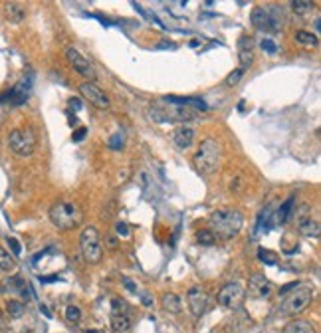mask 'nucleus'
Segmentation results:
<instances>
[{
	"label": "nucleus",
	"mask_w": 321,
	"mask_h": 333,
	"mask_svg": "<svg viewBox=\"0 0 321 333\" xmlns=\"http://www.w3.org/2000/svg\"><path fill=\"white\" fill-rule=\"evenodd\" d=\"M193 163L200 175H214L220 169V163H222V145L212 137L204 139L198 145L193 157Z\"/></svg>",
	"instance_id": "1"
},
{
	"label": "nucleus",
	"mask_w": 321,
	"mask_h": 333,
	"mask_svg": "<svg viewBox=\"0 0 321 333\" xmlns=\"http://www.w3.org/2000/svg\"><path fill=\"white\" fill-rule=\"evenodd\" d=\"M50 220L58 230H73L82 224L84 210L73 200H58L50 208Z\"/></svg>",
	"instance_id": "2"
},
{
	"label": "nucleus",
	"mask_w": 321,
	"mask_h": 333,
	"mask_svg": "<svg viewBox=\"0 0 321 333\" xmlns=\"http://www.w3.org/2000/svg\"><path fill=\"white\" fill-rule=\"evenodd\" d=\"M208 222H210V230L214 232V236L222 240H230L238 236L240 230H242L244 216L238 210H216L208 216Z\"/></svg>",
	"instance_id": "3"
},
{
	"label": "nucleus",
	"mask_w": 321,
	"mask_h": 333,
	"mask_svg": "<svg viewBox=\"0 0 321 333\" xmlns=\"http://www.w3.org/2000/svg\"><path fill=\"white\" fill-rule=\"evenodd\" d=\"M79 248H82V256L88 264H99L103 256V246L99 240V232L96 226H86L79 236Z\"/></svg>",
	"instance_id": "4"
},
{
	"label": "nucleus",
	"mask_w": 321,
	"mask_h": 333,
	"mask_svg": "<svg viewBox=\"0 0 321 333\" xmlns=\"http://www.w3.org/2000/svg\"><path fill=\"white\" fill-rule=\"evenodd\" d=\"M252 26L258 30H280L282 28V6H256L252 10Z\"/></svg>",
	"instance_id": "5"
},
{
	"label": "nucleus",
	"mask_w": 321,
	"mask_h": 333,
	"mask_svg": "<svg viewBox=\"0 0 321 333\" xmlns=\"http://www.w3.org/2000/svg\"><path fill=\"white\" fill-rule=\"evenodd\" d=\"M151 117L155 121H193L196 117V111L189 109V107H179V105H167L165 101H159L157 105L151 107Z\"/></svg>",
	"instance_id": "6"
},
{
	"label": "nucleus",
	"mask_w": 321,
	"mask_h": 333,
	"mask_svg": "<svg viewBox=\"0 0 321 333\" xmlns=\"http://www.w3.org/2000/svg\"><path fill=\"white\" fill-rule=\"evenodd\" d=\"M8 147L18 157H30L36 151V133L30 127L14 129L8 135Z\"/></svg>",
	"instance_id": "7"
},
{
	"label": "nucleus",
	"mask_w": 321,
	"mask_h": 333,
	"mask_svg": "<svg viewBox=\"0 0 321 333\" xmlns=\"http://www.w3.org/2000/svg\"><path fill=\"white\" fill-rule=\"evenodd\" d=\"M311 300H313V288L307 286V284H297L293 288V292L286 298L282 309L288 315H297V313H301V311H305L309 307Z\"/></svg>",
	"instance_id": "8"
},
{
	"label": "nucleus",
	"mask_w": 321,
	"mask_h": 333,
	"mask_svg": "<svg viewBox=\"0 0 321 333\" xmlns=\"http://www.w3.org/2000/svg\"><path fill=\"white\" fill-rule=\"evenodd\" d=\"M244 288L242 284H238V282H230L226 286H222V290L218 292V303L222 307H228V309H236L240 303L244 301Z\"/></svg>",
	"instance_id": "9"
},
{
	"label": "nucleus",
	"mask_w": 321,
	"mask_h": 333,
	"mask_svg": "<svg viewBox=\"0 0 321 333\" xmlns=\"http://www.w3.org/2000/svg\"><path fill=\"white\" fill-rule=\"evenodd\" d=\"M65 58H67V62L71 64V67L79 73V75H84V77H88V81H94L96 79V67L90 64V60L84 56V54H79V50H75L73 46H69V48H65Z\"/></svg>",
	"instance_id": "10"
},
{
	"label": "nucleus",
	"mask_w": 321,
	"mask_h": 333,
	"mask_svg": "<svg viewBox=\"0 0 321 333\" xmlns=\"http://www.w3.org/2000/svg\"><path fill=\"white\" fill-rule=\"evenodd\" d=\"M79 94H82L94 107L97 109H107L111 103H109V98L105 96V92L101 88H97L94 81H84L82 86H79Z\"/></svg>",
	"instance_id": "11"
},
{
	"label": "nucleus",
	"mask_w": 321,
	"mask_h": 333,
	"mask_svg": "<svg viewBox=\"0 0 321 333\" xmlns=\"http://www.w3.org/2000/svg\"><path fill=\"white\" fill-rule=\"evenodd\" d=\"M187 301H189V307L194 315H202L206 309H208V303H210V298L208 294L204 292V288L200 286H193L189 292H187Z\"/></svg>",
	"instance_id": "12"
},
{
	"label": "nucleus",
	"mask_w": 321,
	"mask_h": 333,
	"mask_svg": "<svg viewBox=\"0 0 321 333\" xmlns=\"http://www.w3.org/2000/svg\"><path fill=\"white\" fill-rule=\"evenodd\" d=\"M28 94H30V79H22L8 94L0 98V101H8L10 105H22L28 100Z\"/></svg>",
	"instance_id": "13"
},
{
	"label": "nucleus",
	"mask_w": 321,
	"mask_h": 333,
	"mask_svg": "<svg viewBox=\"0 0 321 333\" xmlns=\"http://www.w3.org/2000/svg\"><path fill=\"white\" fill-rule=\"evenodd\" d=\"M248 292L254 296V298H260V300H268L270 296H272V292H274V288H272V284L264 278V276H252L250 278V282H248Z\"/></svg>",
	"instance_id": "14"
},
{
	"label": "nucleus",
	"mask_w": 321,
	"mask_h": 333,
	"mask_svg": "<svg viewBox=\"0 0 321 333\" xmlns=\"http://www.w3.org/2000/svg\"><path fill=\"white\" fill-rule=\"evenodd\" d=\"M238 58H240V67L246 69L254 62V40L250 36H242L238 40Z\"/></svg>",
	"instance_id": "15"
},
{
	"label": "nucleus",
	"mask_w": 321,
	"mask_h": 333,
	"mask_svg": "<svg viewBox=\"0 0 321 333\" xmlns=\"http://www.w3.org/2000/svg\"><path fill=\"white\" fill-rule=\"evenodd\" d=\"M194 135L196 131L191 127V125H181L173 131V143L179 147V149H189L193 143H194Z\"/></svg>",
	"instance_id": "16"
},
{
	"label": "nucleus",
	"mask_w": 321,
	"mask_h": 333,
	"mask_svg": "<svg viewBox=\"0 0 321 333\" xmlns=\"http://www.w3.org/2000/svg\"><path fill=\"white\" fill-rule=\"evenodd\" d=\"M163 101L165 103H171V105H179V107H194V109H200V111H206L208 109V105L202 101V100H198V98H179V96H167V98H163Z\"/></svg>",
	"instance_id": "17"
},
{
	"label": "nucleus",
	"mask_w": 321,
	"mask_h": 333,
	"mask_svg": "<svg viewBox=\"0 0 321 333\" xmlns=\"http://www.w3.org/2000/svg\"><path fill=\"white\" fill-rule=\"evenodd\" d=\"M293 204H295V197L291 195V197H288V199H286V202H284V204H280L278 212H276V214H272L274 224H286V222H289V218L293 216Z\"/></svg>",
	"instance_id": "18"
},
{
	"label": "nucleus",
	"mask_w": 321,
	"mask_h": 333,
	"mask_svg": "<svg viewBox=\"0 0 321 333\" xmlns=\"http://www.w3.org/2000/svg\"><path fill=\"white\" fill-rule=\"evenodd\" d=\"M160 305H163V309L167 311V313H173V315H177V313H181V309H183V303H181V298L177 296V294H163V298H160Z\"/></svg>",
	"instance_id": "19"
},
{
	"label": "nucleus",
	"mask_w": 321,
	"mask_h": 333,
	"mask_svg": "<svg viewBox=\"0 0 321 333\" xmlns=\"http://www.w3.org/2000/svg\"><path fill=\"white\" fill-rule=\"evenodd\" d=\"M111 329L115 333H127L131 329V319L127 313H111Z\"/></svg>",
	"instance_id": "20"
},
{
	"label": "nucleus",
	"mask_w": 321,
	"mask_h": 333,
	"mask_svg": "<svg viewBox=\"0 0 321 333\" xmlns=\"http://www.w3.org/2000/svg\"><path fill=\"white\" fill-rule=\"evenodd\" d=\"M4 8H6V16H8L10 22H14V24H20V22L26 18V8H24L22 4H18V2H8Z\"/></svg>",
	"instance_id": "21"
},
{
	"label": "nucleus",
	"mask_w": 321,
	"mask_h": 333,
	"mask_svg": "<svg viewBox=\"0 0 321 333\" xmlns=\"http://www.w3.org/2000/svg\"><path fill=\"white\" fill-rule=\"evenodd\" d=\"M282 333H315V327H313L309 321L299 319V321H291V323H288V325L284 327V331H282Z\"/></svg>",
	"instance_id": "22"
},
{
	"label": "nucleus",
	"mask_w": 321,
	"mask_h": 333,
	"mask_svg": "<svg viewBox=\"0 0 321 333\" xmlns=\"http://www.w3.org/2000/svg\"><path fill=\"white\" fill-rule=\"evenodd\" d=\"M295 42L299 46H303V48H315L319 44V38L315 34L307 32V30H297L295 32Z\"/></svg>",
	"instance_id": "23"
},
{
	"label": "nucleus",
	"mask_w": 321,
	"mask_h": 333,
	"mask_svg": "<svg viewBox=\"0 0 321 333\" xmlns=\"http://www.w3.org/2000/svg\"><path fill=\"white\" fill-rule=\"evenodd\" d=\"M299 232L305 238H317L319 236V222L311 220V218H305V220L299 222Z\"/></svg>",
	"instance_id": "24"
},
{
	"label": "nucleus",
	"mask_w": 321,
	"mask_h": 333,
	"mask_svg": "<svg viewBox=\"0 0 321 333\" xmlns=\"http://www.w3.org/2000/svg\"><path fill=\"white\" fill-rule=\"evenodd\" d=\"M16 268V260L14 256L8 252V250H4L2 246H0V270H4V272H12Z\"/></svg>",
	"instance_id": "25"
},
{
	"label": "nucleus",
	"mask_w": 321,
	"mask_h": 333,
	"mask_svg": "<svg viewBox=\"0 0 321 333\" xmlns=\"http://www.w3.org/2000/svg\"><path fill=\"white\" fill-rule=\"evenodd\" d=\"M6 311H8V315H10L12 319H18V317L24 315L26 305H24L22 301H18V300H8V301H6Z\"/></svg>",
	"instance_id": "26"
},
{
	"label": "nucleus",
	"mask_w": 321,
	"mask_h": 333,
	"mask_svg": "<svg viewBox=\"0 0 321 333\" xmlns=\"http://www.w3.org/2000/svg\"><path fill=\"white\" fill-rule=\"evenodd\" d=\"M196 242L200 246H214L216 244V236H214V232L210 228H202V230L196 232Z\"/></svg>",
	"instance_id": "27"
},
{
	"label": "nucleus",
	"mask_w": 321,
	"mask_h": 333,
	"mask_svg": "<svg viewBox=\"0 0 321 333\" xmlns=\"http://www.w3.org/2000/svg\"><path fill=\"white\" fill-rule=\"evenodd\" d=\"M291 10L299 16H305L313 10V2H309V0H293L291 2Z\"/></svg>",
	"instance_id": "28"
},
{
	"label": "nucleus",
	"mask_w": 321,
	"mask_h": 333,
	"mask_svg": "<svg viewBox=\"0 0 321 333\" xmlns=\"http://www.w3.org/2000/svg\"><path fill=\"white\" fill-rule=\"evenodd\" d=\"M64 315H65V319L69 323H77L79 319H82V309H79L77 305H67L65 311H64Z\"/></svg>",
	"instance_id": "29"
},
{
	"label": "nucleus",
	"mask_w": 321,
	"mask_h": 333,
	"mask_svg": "<svg viewBox=\"0 0 321 333\" xmlns=\"http://www.w3.org/2000/svg\"><path fill=\"white\" fill-rule=\"evenodd\" d=\"M260 48H262L266 54H270V56H274V54L278 52V46H276V42H274V40H270V38H264V40L260 42Z\"/></svg>",
	"instance_id": "30"
},
{
	"label": "nucleus",
	"mask_w": 321,
	"mask_h": 333,
	"mask_svg": "<svg viewBox=\"0 0 321 333\" xmlns=\"http://www.w3.org/2000/svg\"><path fill=\"white\" fill-rule=\"evenodd\" d=\"M244 75V69L242 67H238V69H234L228 77H226V83H228V86H236V83L240 81V77H242Z\"/></svg>",
	"instance_id": "31"
},
{
	"label": "nucleus",
	"mask_w": 321,
	"mask_h": 333,
	"mask_svg": "<svg viewBox=\"0 0 321 333\" xmlns=\"http://www.w3.org/2000/svg\"><path fill=\"white\" fill-rule=\"evenodd\" d=\"M109 147H111L113 151H121V147H123V133H115V135L109 139Z\"/></svg>",
	"instance_id": "32"
},
{
	"label": "nucleus",
	"mask_w": 321,
	"mask_h": 333,
	"mask_svg": "<svg viewBox=\"0 0 321 333\" xmlns=\"http://www.w3.org/2000/svg\"><path fill=\"white\" fill-rule=\"evenodd\" d=\"M6 242H8V246H10V250H12V254H14V256H20V254H22V246H20V242H18L16 238L8 236Z\"/></svg>",
	"instance_id": "33"
},
{
	"label": "nucleus",
	"mask_w": 321,
	"mask_h": 333,
	"mask_svg": "<svg viewBox=\"0 0 321 333\" xmlns=\"http://www.w3.org/2000/svg\"><path fill=\"white\" fill-rule=\"evenodd\" d=\"M258 256H260V260H266V264H276V254L268 252V250H260Z\"/></svg>",
	"instance_id": "34"
},
{
	"label": "nucleus",
	"mask_w": 321,
	"mask_h": 333,
	"mask_svg": "<svg viewBox=\"0 0 321 333\" xmlns=\"http://www.w3.org/2000/svg\"><path fill=\"white\" fill-rule=\"evenodd\" d=\"M111 307H113V313H127V305H125V301H121V300H113L111 301Z\"/></svg>",
	"instance_id": "35"
},
{
	"label": "nucleus",
	"mask_w": 321,
	"mask_h": 333,
	"mask_svg": "<svg viewBox=\"0 0 321 333\" xmlns=\"http://www.w3.org/2000/svg\"><path fill=\"white\" fill-rule=\"evenodd\" d=\"M115 232H117L121 238H127V236H129V226H127L125 222H117V224H115Z\"/></svg>",
	"instance_id": "36"
},
{
	"label": "nucleus",
	"mask_w": 321,
	"mask_h": 333,
	"mask_svg": "<svg viewBox=\"0 0 321 333\" xmlns=\"http://www.w3.org/2000/svg\"><path fill=\"white\" fill-rule=\"evenodd\" d=\"M86 135H88V129H86V127H79L77 131H73V141H75V143L84 141V139H86Z\"/></svg>",
	"instance_id": "37"
},
{
	"label": "nucleus",
	"mask_w": 321,
	"mask_h": 333,
	"mask_svg": "<svg viewBox=\"0 0 321 333\" xmlns=\"http://www.w3.org/2000/svg\"><path fill=\"white\" fill-rule=\"evenodd\" d=\"M242 187H244V183H242V177H236L232 183H230V191H234V193H238V191H242Z\"/></svg>",
	"instance_id": "38"
},
{
	"label": "nucleus",
	"mask_w": 321,
	"mask_h": 333,
	"mask_svg": "<svg viewBox=\"0 0 321 333\" xmlns=\"http://www.w3.org/2000/svg\"><path fill=\"white\" fill-rule=\"evenodd\" d=\"M121 282H123V286H125V288H127V290L131 292V294H137V286H135V284H133V282H131L129 278H123Z\"/></svg>",
	"instance_id": "39"
},
{
	"label": "nucleus",
	"mask_w": 321,
	"mask_h": 333,
	"mask_svg": "<svg viewBox=\"0 0 321 333\" xmlns=\"http://www.w3.org/2000/svg\"><path fill=\"white\" fill-rule=\"evenodd\" d=\"M69 107L71 109H82V100H79V98H71L69 100Z\"/></svg>",
	"instance_id": "40"
},
{
	"label": "nucleus",
	"mask_w": 321,
	"mask_h": 333,
	"mask_svg": "<svg viewBox=\"0 0 321 333\" xmlns=\"http://www.w3.org/2000/svg\"><path fill=\"white\" fill-rule=\"evenodd\" d=\"M105 242H107V248H109V250H115V248L119 246V244H117V238H113V236H107Z\"/></svg>",
	"instance_id": "41"
},
{
	"label": "nucleus",
	"mask_w": 321,
	"mask_h": 333,
	"mask_svg": "<svg viewBox=\"0 0 321 333\" xmlns=\"http://www.w3.org/2000/svg\"><path fill=\"white\" fill-rule=\"evenodd\" d=\"M62 278L60 276H44V278H40V282L42 284H50V282H60Z\"/></svg>",
	"instance_id": "42"
},
{
	"label": "nucleus",
	"mask_w": 321,
	"mask_h": 333,
	"mask_svg": "<svg viewBox=\"0 0 321 333\" xmlns=\"http://www.w3.org/2000/svg\"><path fill=\"white\" fill-rule=\"evenodd\" d=\"M141 301H143L147 307H149V305H153V298H151L147 292H145V294H141Z\"/></svg>",
	"instance_id": "43"
},
{
	"label": "nucleus",
	"mask_w": 321,
	"mask_h": 333,
	"mask_svg": "<svg viewBox=\"0 0 321 333\" xmlns=\"http://www.w3.org/2000/svg\"><path fill=\"white\" fill-rule=\"evenodd\" d=\"M295 286H297L295 282H293V284H288V286H284V288H282V292H280V294H286V292H289V290H293Z\"/></svg>",
	"instance_id": "44"
},
{
	"label": "nucleus",
	"mask_w": 321,
	"mask_h": 333,
	"mask_svg": "<svg viewBox=\"0 0 321 333\" xmlns=\"http://www.w3.org/2000/svg\"><path fill=\"white\" fill-rule=\"evenodd\" d=\"M40 309H42V313H44L46 317H52V313L48 311V307H46V305H40Z\"/></svg>",
	"instance_id": "45"
},
{
	"label": "nucleus",
	"mask_w": 321,
	"mask_h": 333,
	"mask_svg": "<svg viewBox=\"0 0 321 333\" xmlns=\"http://www.w3.org/2000/svg\"><path fill=\"white\" fill-rule=\"evenodd\" d=\"M315 30H321V22H319V18L315 20Z\"/></svg>",
	"instance_id": "46"
},
{
	"label": "nucleus",
	"mask_w": 321,
	"mask_h": 333,
	"mask_svg": "<svg viewBox=\"0 0 321 333\" xmlns=\"http://www.w3.org/2000/svg\"><path fill=\"white\" fill-rule=\"evenodd\" d=\"M86 333H97V331H96V329H92V331H86Z\"/></svg>",
	"instance_id": "47"
},
{
	"label": "nucleus",
	"mask_w": 321,
	"mask_h": 333,
	"mask_svg": "<svg viewBox=\"0 0 321 333\" xmlns=\"http://www.w3.org/2000/svg\"><path fill=\"white\" fill-rule=\"evenodd\" d=\"M0 325H2V313H0Z\"/></svg>",
	"instance_id": "48"
}]
</instances>
